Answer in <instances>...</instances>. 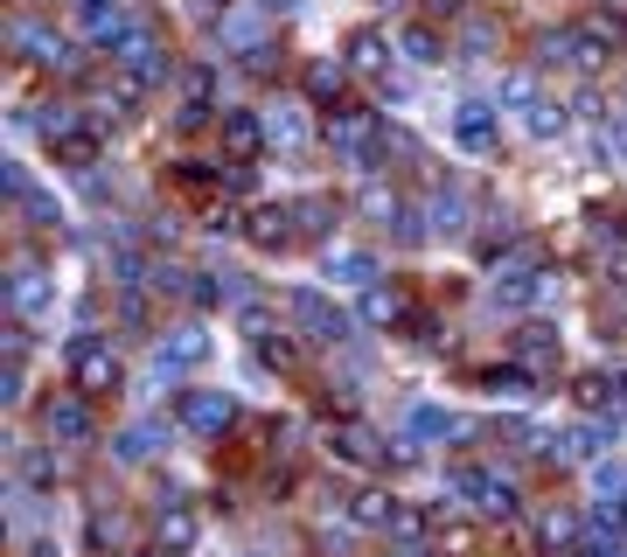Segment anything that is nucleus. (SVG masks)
<instances>
[{
    "mask_svg": "<svg viewBox=\"0 0 627 557\" xmlns=\"http://www.w3.org/2000/svg\"><path fill=\"white\" fill-rule=\"evenodd\" d=\"M112 63L126 70V77H140V84L153 91V84H168V77H181V63H175V49L161 42L147 29V21H133V29H126L119 42H112Z\"/></svg>",
    "mask_w": 627,
    "mask_h": 557,
    "instance_id": "f257e3e1",
    "label": "nucleus"
},
{
    "mask_svg": "<svg viewBox=\"0 0 627 557\" xmlns=\"http://www.w3.org/2000/svg\"><path fill=\"white\" fill-rule=\"evenodd\" d=\"M447 495L475 501L488 523H516V509H522L516 481H509V474H488V467H447Z\"/></svg>",
    "mask_w": 627,
    "mask_h": 557,
    "instance_id": "f03ea898",
    "label": "nucleus"
},
{
    "mask_svg": "<svg viewBox=\"0 0 627 557\" xmlns=\"http://www.w3.org/2000/svg\"><path fill=\"white\" fill-rule=\"evenodd\" d=\"M328 147L342 153L349 168H377V161H384V119L342 105V112H328Z\"/></svg>",
    "mask_w": 627,
    "mask_h": 557,
    "instance_id": "7ed1b4c3",
    "label": "nucleus"
},
{
    "mask_svg": "<svg viewBox=\"0 0 627 557\" xmlns=\"http://www.w3.org/2000/svg\"><path fill=\"white\" fill-rule=\"evenodd\" d=\"M91 405L98 397H84V390H57V397H42V411H36V426H42V439L49 446H84L91 432H98V418H91Z\"/></svg>",
    "mask_w": 627,
    "mask_h": 557,
    "instance_id": "20e7f679",
    "label": "nucleus"
},
{
    "mask_svg": "<svg viewBox=\"0 0 627 557\" xmlns=\"http://www.w3.org/2000/svg\"><path fill=\"white\" fill-rule=\"evenodd\" d=\"M119 377H126V369H119V349H112L104 335H77V341H70V384L84 390V397H112Z\"/></svg>",
    "mask_w": 627,
    "mask_h": 557,
    "instance_id": "39448f33",
    "label": "nucleus"
},
{
    "mask_svg": "<svg viewBox=\"0 0 627 557\" xmlns=\"http://www.w3.org/2000/svg\"><path fill=\"white\" fill-rule=\"evenodd\" d=\"M286 314H293V328L307 341H321V349H342V341H349V314L335 307L328 294H314V286H293V294H286Z\"/></svg>",
    "mask_w": 627,
    "mask_h": 557,
    "instance_id": "423d86ee",
    "label": "nucleus"
},
{
    "mask_svg": "<svg viewBox=\"0 0 627 557\" xmlns=\"http://www.w3.org/2000/svg\"><path fill=\"white\" fill-rule=\"evenodd\" d=\"M14 57H21V63H42V70H63V77L84 70V57H77L57 29H42V21H29V14L14 21Z\"/></svg>",
    "mask_w": 627,
    "mask_h": 557,
    "instance_id": "0eeeda50",
    "label": "nucleus"
},
{
    "mask_svg": "<svg viewBox=\"0 0 627 557\" xmlns=\"http://www.w3.org/2000/svg\"><path fill=\"white\" fill-rule=\"evenodd\" d=\"M181 432H196V439H223L230 426H238V405H230V390H181Z\"/></svg>",
    "mask_w": 627,
    "mask_h": 557,
    "instance_id": "6e6552de",
    "label": "nucleus"
},
{
    "mask_svg": "<svg viewBox=\"0 0 627 557\" xmlns=\"http://www.w3.org/2000/svg\"><path fill=\"white\" fill-rule=\"evenodd\" d=\"M349 57H314L307 70H300V91H307V105L314 112H342V98H349Z\"/></svg>",
    "mask_w": 627,
    "mask_h": 557,
    "instance_id": "1a4fd4ad",
    "label": "nucleus"
},
{
    "mask_svg": "<svg viewBox=\"0 0 627 557\" xmlns=\"http://www.w3.org/2000/svg\"><path fill=\"white\" fill-rule=\"evenodd\" d=\"M209 356V335L202 328H175L153 341V384H175V377H189V369Z\"/></svg>",
    "mask_w": 627,
    "mask_h": 557,
    "instance_id": "9d476101",
    "label": "nucleus"
},
{
    "mask_svg": "<svg viewBox=\"0 0 627 557\" xmlns=\"http://www.w3.org/2000/svg\"><path fill=\"white\" fill-rule=\"evenodd\" d=\"M454 147H467V153H495V147H502V112H495V105H481V98L454 105Z\"/></svg>",
    "mask_w": 627,
    "mask_h": 557,
    "instance_id": "9b49d317",
    "label": "nucleus"
},
{
    "mask_svg": "<svg viewBox=\"0 0 627 557\" xmlns=\"http://www.w3.org/2000/svg\"><path fill=\"white\" fill-rule=\"evenodd\" d=\"M335 460H349V467H390V460H398V446H390L384 432H370V426H362V418H349V426H335Z\"/></svg>",
    "mask_w": 627,
    "mask_h": 557,
    "instance_id": "f8f14e48",
    "label": "nucleus"
},
{
    "mask_svg": "<svg viewBox=\"0 0 627 557\" xmlns=\"http://www.w3.org/2000/svg\"><path fill=\"white\" fill-rule=\"evenodd\" d=\"M245 237H251L258 251H293V245H300V217H293V202H266V209H251Z\"/></svg>",
    "mask_w": 627,
    "mask_h": 557,
    "instance_id": "ddd939ff",
    "label": "nucleus"
},
{
    "mask_svg": "<svg viewBox=\"0 0 627 557\" xmlns=\"http://www.w3.org/2000/svg\"><path fill=\"white\" fill-rule=\"evenodd\" d=\"M558 356H565V341H558V328H544V321H530V328H516V362L530 369V377H551V369H558Z\"/></svg>",
    "mask_w": 627,
    "mask_h": 557,
    "instance_id": "4468645a",
    "label": "nucleus"
},
{
    "mask_svg": "<svg viewBox=\"0 0 627 557\" xmlns=\"http://www.w3.org/2000/svg\"><path fill=\"white\" fill-rule=\"evenodd\" d=\"M77 29H84L91 42L112 49L126 29H133V14H126V0H77Z\"/></svg>",
    "mask_w": 627,
    "mask_h": 557,
    "instance_id": "2eb2a0df",
    "label": "nucleus"
},
{
    "mask_svg": "<svg viewBox=\"0 0 627 557\" xmlns=\"http://www.w3.org/2000/svg\"><path fill=\"white\" fill-rule=\"evenodd\" d=\"M153 537H161V550H175V557L196 544V509H189L175 488L161 495V509H153Z\"/></svg>",
    "mask_w": 627,
    "mask_h": 557,
    "instance_id": "dca6fc26",
    "label": "nucleus"
},
{
    "mask_svg": "<svg viewBox=\"0 0 627 557\" xmlns=\"http://www.w3.org/2000/svg\"><path fill=\"white\" fill-rule=\"evenodd\" d=\"M217 132H223V153H230V161H251V153L272 140L258 112H223V119H217Z\"/></svg>",
    "mask_w": 627,
    "mask_h": 557,
    "instance_id": "f3484780",
    "label": "nucleus"
},
{
    "mask_svg": "<svg viewBox=\"0 0 627 557\" xmlns=\"http://www.w3.org/2000/svg\"><path fill=\"white\" fill-rule=\"evenodd\" d=\"M426 223H432V237L467 230V189H460V181H432V196H426Z\"/></svg>",
    "mask_w": 627,
    "mask_h": 557,
    "instance_id": "a211bd4d",
    "label": "nucleus"
},
{
    "mask_svg": "<svg viewBox=\"0 0 627 557\" xmlns=\"http://www.w3.org/2000/svg\"><path fill=\"white\" fill-rule=\"evenodd\" d=\"M342 57H349L356 77H384V70H390V36H384V29H356V36L342 42Z\"/></svg>",
    "mask_w": 627,
    "mask_h": 557,
    "instance_id": "6ab92c4d",
    "label": "nucleus"
},
{
    "mask_svg": "<svg viewBox=\"0 0 627 557\" xmlns=\"http://www.w3.org/2000/svg\"><path fill=\"white\" fill-rule=\"evenodd\" d=\"M467 426L454 411H439V405H411V418H405V439L411 446H439V439H460Z\"/></svg>",
    "mask_w": 627,
    "mask_h": 557,
    "instance_id": "aec40b11",
    "label": "nucleus"
},
{
    "mask_svg": "<svg viewBox=\"0 0 627 557\" xmlns=\"http://www.w3.org/2000/svg\"><path fill=\"white\" fill-rule=\"evenodd\" d=\"M362 321H370V328H390V321H411V307H405V294H398V286H362Z\"/></svg>",
    "mask_w": 627,
    "mask_h": 557,
    "instance_id": "412c9836",
    "label": "nucleus"
},
{
    "mask_svg": "<svg viewBox=\"0 0 627 557\" xmlns=\"http://www.w3.org/2000/svg\"><path fill=\"white\" fill-rule=\"evenodd\" d=\"M293 217H300V237H335L342 202H335V196H293Z\"/></svg>",
    "mask_w": 627,
    "mask_h": 557,
    "instance_id": "4be33fe9",
    "label": "nucleus"
},
{
    "mask_svg": "<svg viewBox=\"0 0 627 557\" xmlns=\"http://www.w3.org/2000/svg\"><path fill=\"white\" fill-rule=\"evenodd\" d=\"M384 537L398 544V550H426V537H439V523H432V516H418L411 501H398V516H390V529H384Z\"/></svg>",
    "mask_w": 627,
    "mask_h": 557,
    "instance_id": "5701e85b",
    "label": "nucleus"
},
{
    "mask_svg": "<svg viewBox=\"0 0 627 557\" xmlns=\"http://www.w3.org/2000/svg\"><path fill=\"white\" fill-rule=\"evenodd\" d=\"M398 57L405 63H439V57H447V36H439L432 21H411V29L398 36Z\"/></svg>",
    "mask_w": 627,
    "mask_h": 557,
    "instance_id": "b1692460",
    "label": "nucleus"
},
{
    "mask_svg": "<svg viewBox=\"0 0 627 557\" xmlns=\"http://www.w3.org/2000/svg\"><path fill=\"white\" fill-rule=\"evenodd\" d=\"M390 516H398V495H384V488L349 495V523H362V529H390Z\"/></svg>",
    "mask_w": 627,
    "mask_h": 557,
    "instance_id": "393cba45",
    "label": "nucleus"
},
{
    "mask_svg": "<svg viewBox=\"0 0 627 557\" xmlns=\"http://www.w3.org/2000/svg\"><path fill=\"white\" fill-rule=\"evenodd\" d=\"M579 29H586L599 49H614V57H620V49H627V8H593Z\"/></svg>",
    "mask_w": 627,
    "mask_h": 557,
    "instance_id": "a878e982",
    "label": "nucleus"
},
{
    "mask_svg": "<svg viewBox=\"0 0 627 557\" xmlns=\"http://www.w3.org/2000/svg\"><path fill=\"white\" fill-rule=\"evenodd\" d=\"M29 126L42 132L49 147H57V140H70V132L84 126V119H77V105H63V98H57V105H36V112H29Z\"/></svg>",
    "mask_w": 627,
    "mask_h": 557,
    "instance_id": "bb28decb",
    "label": "nucleus"
},
{
    "mask_svg": "<svg viewBox=\"0 0 627 557\" xmlns=\"http://www.w3.org/2000/svg\"><path fill=\"white\" fill-rule=\"evenodd\" d=\"M328 279H342V286H377V258H370V251H335V245H328Z\"/></svg>",
    "mask_w": 627,
    "mask_h": 557,
    "instance_id": "cd10ccee",
    "label": "nucleus"
},
{
    "mask_svg": "<svg viewBox=\"0 0 627 557\" xmlns=\"http://www.w3.org/2000/svg\"><path fill=\"white\" fill-rule=\"evenodd\" d=\"M516 112H522V126H530L537 140H558V132L571 126V112H565V105H551V98H530V105H516Z\"/></svg>",
    "mask_w": 627,
    "mask_h": 557,
    "instance_id": "c85d7f7f",
    "label": "nucleus"
},
{
    "mask_svg": "<svg viewBox=\"0 0 627 557\" xmlns=\"http://www.w3.org/2000/svg\"><path fill=\"white\" fill-rule=\"evenodd\" d=\"M495 272H516V279L544 272V245H537V237H509V245H502V258H495Z\"/></svg>",
    "mask_w": 627,
    "mask_h": 557,
    "instance_id": "c756f323",
    "label": "nucleus"
},
{
    "mask_svg": "<svg viewBox=\"0 0 627 557\" xmlns=\"http://www.w3.org/2000/svg\"><path fill=\"white\" fill-rule=\"evenodd\" d=\"M112 454H119L126 467H140V460H153V454H161V426H126V432L112 439Z\"/></svg>",
    "mask_w": 627,
    "mask_h": 557,
    "instance_id": "7c9ffc66",
    "label": "nucleus"
},
{
    "mask_svg": "<svg viewBox=\"0 0 627 557\" xmlns=\"http://www.w3.org/2000/svg\"><path fill=\"white\" fill-rule=\"evenodd\" d=\"M57 161L77 168V175H91V168H98V132H91V126H77L70 140H57Z\"/></svg>",
    "mask_w": 627,
    "mask_h": 557,
    "instance_id": "2f4dec72",
    "label": "nucleus"
},
{
    "mask_svg": "<svg viewBox=\"0 0 627 557\" xmlns=\"http://www.w3.org/2000/svg\"><path fill=\"white\" fill-rule=\"evenodd\" d=\"M175 91H181V105H209V98H217V70H209V63H181Z\"/></svg>",
    "mask_w": 627,
    "mask_h": 557,
    "instance_id": "473e14b6",
    "label": "nucleus"
},
{
    "mask_svg": "<svg viewBox=\"0 0 627 557\" xmlns=\"http://www.w3.org/2000/svg\"><path fill=\"white\" fill-rule=\"evenodd\" d=\"M251 349H258V362H266V369H293V362H300V341L286 335V328H272V335H258Z\"/></svg>",
    "mask_w": 627,
    "mask_h": 557,
    "instance_id": "72a5a7b5",
    "label": "nucleus"
},
{
    "mask_svg": "<svg viewBox=\"0 0 627 557\" xmlns=\"http://www.w3.org/2000/svg\"><path fill=\"white\" fill-rule=\"evenodd\" d=\"M481 390H495V397H537V377L522 362H509V369H488Z\"/></svg>",
    "mask_w": 627,
    "mask_h": 557,
    "instance_id": "f704fd0d",
    "label": "nucleus"
},
{
    "mask_svg": "<svg viewBox=\"0 0 627 557\" xmlns=\"http://www.w3.org/2000/svg\"><path fill=\"white\" fill-rule=\"evenodd\" d=\"M599 328H607V341L627 335V279H607V294H599Z\"/></svg>",
    "mask_w": 627,
    "mask_h": 557,
    "instance_id": "c9c22d12",
    "label": "nucleus"
},
{
    "mask_svg": "<svg viewBox=\"0 0 627 557\" xmlns=\"http://www.w3.org/2000/svg\"><path fill=\"white\" fill-rule=\"evenodd\" d=\"M266 132H272V147H300V140H307V119L293 112V105H272V112H266Z\"/></svg>",
    "mask_w": 627,
    "mask_h": 557,
    "instance_id": "e433bc0d",
    "label": "nucleus"
},
{
    "mask_svg": "<svg viewBox=\"0 0 627 557\" xmlns=\"http://www.w3.org/2000/svg\"><path fill=\"white\" fill-rule=\"evenodd\" d=\"M432 550H439V557H475V523H439Z\"/></svg>",
    "mask_w": 627,
    "mask_h": 557,
    "instance_id": "4c0bfd02",
    "label": "nucleus"
},
{
    "mask_svg": "<svg viewBox=\"0 0 627 557\" xmlns=\"http://www.w3.org/2000/svg\"><path fill=\"white\" fill-rule=\"evenodd\" d=\"M14 217H21V223H29V230H63V217H57V202H49L42 189H36L29 202H14Z\"/></svg>",
    "mask_w": 627,
    "mask_h": 557,
    "instance_id": "58836bf2",
    "label": "nucleus"
},
{
    "mask_svg": "<svg viewBox=\"0 0 627 557\" xmlns=\"http://www.w3.org/2000/svg\"><path fill=\"white\" fill-rule=\"evenodd\" d=\"M126 544V516H112V509H98L91 516V550L104 557V550H119Z\"/></svg>",
    "mask_w": 627,
    "mask_h": 557,
    "instance_id": "ea45409f",
    "label": "nucleus"
},
{
    "mask_svg": "<svg viewBox=\"0 0 627 557\" xmlns=\"http://www.w3.org/2000/svg\"><path fill=\"white\" fill-rule=\"evenodd\" d=\"M42 307V279H36V265H14V314H36Z\"/></svg>",
    "mask_w": 627,
    "mask_h": 557,
    "instance_id": "a19ab883",
    "label": "nucleus"
},
{
    "mask_svg": "<svg viewBox=\"0 0 627 557\" xmlns=\"http://www.w3.org/2000/svg\"><path fill=\"white\" fill-rule=\"evenodd\" d=\"M251 161H217V189H230V196H251Z\"/></svg>",
    "mask_w": 627,
    "mask_h": 557,
    "instance_id": "79ce46f5",
    "label": "nucleus"
},
{
    "mask_svg": "<svg viewBox=\"0 0 627 557\" xmlns=\"http://www.w3.org/2000/svg\"><path fill=\"white\" fill-rule=\"evenodd\" d=\"M405 328H411V341H418V349H447V341H454L447 328H439V321H432V314H411V321H405Z\"/></svg>",
    "mask_w": 627,
    "mask_h": 557,
    "instance_id": "37998d69",
    "label": "nucleus"
},
{
    "mask_svg": "<svg viewBox=\"0 0 627 557\" xmlns=\"http://www.w3.org/2000/svg\"><path fill=\"white\" fill-rule=\"evenodd\" d=\"M571 557H627V544L614 537V529H593V537H579V550Z\"/></svg>",
    "mask_w": 627,
    "mask_h": 557,
    "instance_id": "c03bdc74",
    "label": "nucleus"
},
{
    "mask_svg": "<svg viewBox=\"0 0 627 557\" xmlns=\"http://www.w3.org/2000/svg\"><path fill=\"white\" fill-rule=\"evenodd\" d=\"M119 321H126V328H147V321H153V307H147L140 286H126V294H119Z\"/></svg>",
    "mask_w": 627,
    "mask_h": 557,
    "instance_id": "a18cd8bd",
    "label": "nucleus"
},
{
    "mask_svg": "<svg viewBox=\"0 0 627 557\" xmlns=\"http://www.w3.org/2000/svg\"><path fill=\"white\" fill-rule=\"evenodd\" d=\"M245 77H279V49L272 42H251L245 49Z\"/></svg>",
    "mask_w": 627,
    "mask_h": 557,
    "instance_id": "49530a36",
    "label": "nucleus"
},
{
    "mask_svg": "<svg viewBox=\"0 0 627 557\" xmlns=\"http://www.w3.org/2000/svg\"><path fill=\"white\" fill-rule=\"evenodd\" d=\"M509 237H516V223H509V217H488V230H481V258H502Z\"/></svg>",
    "mask_w": 627,
    "mask_h": 557,
    "instance_id": "de8ad7c7",
    "label": "nucleus"
},
{
    "mask_svg": "<svg viewBox=\"0 0 627 557\" xmlns=\"http://www.w3.org/2000/svg\"><path fill=\"white\" fill-rule=\"evenodd\" d=\"M599 153H614V161H627V112L599 126Z\"/></svg>",
    "mask_w": 627,
    "mask_h": 557,
    "instance_id": "09e8293b",
    "label": "nucleus"
},
{
    "mask_svg": "<svg viewBox=\"0 0 627 557\" xmlns=\"http://www.w3.org/2000/svg\"><path fill=\"white\" fill-rule=\"evenodd\" d=\"M238 328H245V335L258 341V335H272L279 321H272V314H266V307H258V300H251V307H238Z\"/></svg>",
    "mask_w": 627,
    "mask_h": 557,
    "instance_id": "8fccbe9b",
    "label": "nucleus"
},
{
    "mask_svg": "<svg viewBox=\"0 0 627 557\" xmlns=\"http://www.w3.org/2000/svg\"><path fill=\"white\" fill-rule=\"evenodd\" d=\"M245 223H251V217H245V209H230V202H223V209H209V230H217V237H238Z\"/></svg>",
    "mask_w": 627,
    "mask_h": 557,
    "instance_id": "3c124183",
    "label": "nucleus"
},
{
    "mask_svg": "<svg viewBox=\"0 0 627 557\" xmlns=\"http://www.w3.org/2000/svg\"><path fill=\"white\" fill-rule=\"evenodd\" d=\"M502 98H509V105H530V98H537L530 70H509V77H502Z\"/></svg>",
    "mask_w": 627,
    "mask_h": 557,
    "instance_id": "603ef678",
    "label": "nucleus"
},
{
    "mask_svg": "<svg viewBox=\"0 0 627 557\" xmlns=\"http://www.w3.org/2000/svg\"><path fill=\"white\" fill-rule=\"evenodd\" d=\"M599 523H607V529H627V488L599 501Z\"/></svg>",
    "mask_w": 627,
    "mask_h": 557,
    "instance_id": "864d4df0",
    "label": "nucleus"
},
{
    "mask_svg": "<svg viewBox=\"0 0 627 557\" xmlns=\"http://www.w3.org/2000/svg\"><path fill=\"white\" fill-rule=\"evenodd\" d=\"M175 126H181V132H202V126H209V105H181Z\"/></svg>",
    "mask_w": 627,
    "mask_h": 557,
    "instance_id": "5fc2aeb1",
    "label": "nucleus"
},
{
    "mask_svg": "<svg viewBox=\"0 0 627 557\" xmlns=\"http://www.w3.org/2000/svg\"><path fill=\"white\" fill-rule=\"evenodd\" d=\"M426 8H432V14H439V21H454V14H460V8H467V0H426Z\"/></svg>",
    "mask_w": 627,
    "mask_h": 557,
    "instance_id": "6e6d98bb",
    "label": "nucleus"
},
{
    "mask_svg": "<svg viewBox=\"0 0 627 557\" xmlns=\"http://www.w3.org/2000/svg\"><path fill=\"white\" fill-rule=\"evenodd\" d=\"M209 8H217V0H196V14H209ZM223 8H230V0H223Z\"/></svg>",
    "mask_w": 627,
    "mask_h": 557,
    "instance_id": "4d7b16f0",
    "label": "nucleus"
}]
</instances>
